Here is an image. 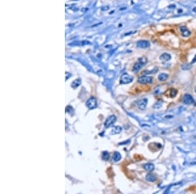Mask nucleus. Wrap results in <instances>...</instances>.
I'll return each mask as SVG.
<instances>
[{
  "mask_svg": "<svg viewBox=\"0 0 196 194\" xmlns=\"http://www.w3.org/2000/svg\"><path fill=\"white\" fill-rule=\"evenodd\" d=\"M147 62V60L146 58L143 57V58H140L138 60L137 62L135 63V65L133 66V71L134 72H138L140 69L143 67V66H145L146 63Z\"/></svg>",
  "mask_w": 196,
  "mask_h": 194,
  "instance_id": "nucleus-1",
  "label": "nucleus"
},
{
  "mask_svg": "<svg viewBox=\"0 0 196 194\" xmlns=\"http://www.w3.org/2000/svg\"><path fill=\"white\" fill-rule=\"evenodd\" d=\"M133 81V77L132 76H131L128 73H124L121 76L120 83L123 84H126L130 83Z\"/></svg>",
  "mask_w": 196,
  "mask_h": 194,
  "instance_id": "nucleus-2",
  "label": "nucleus"
},
{
  "mask_svg": "<svg viewBox=\"0 0 196 194\" xmlns=\"http://www.w3.org/2000/svg\"><path fill=\"white\" fill-rule=\"evenodd\" d=\"M86 105L90 109H94L97 107V100L95 97H92L87 101Z\"/></svg>",
  "mask_w": 196,
  "mask_h": 194,
  "instance_id": "nucleus-3",
  "label": "nucleus"
},
{
  "mask_svg": "<svg viewBox=\"0 0 196 194\" xmlns=\"http://www.w3.org/2000/svg\"><path fill=\"white\" fill-rule=\"evenodd\" d=\"M116 121V117L114 116V115H112V116H110L109 117L106 121H105V127L106 128H108L110 127L111 125H113L115 122Z\"/></svg>",
  "mask_w": 196,
  "mask_h": 194,
  "instance_id": "nucleus-4",
  "label": "nucleus"
},
{
  "mask_svg": "<svg viewBox=\"0 0 196 194\" xmlns=\"http://www.w3.org/2000/svg\"><path fill=\"white\" fill-rule=\"evenodd\" d=\"M138 82L140 84H150L152 82V77L149 76H142L139 78Z\"/></svg>",
  "mask_w": 196,
  "mask_h": 194,
  "instance_id": "nucleus-5",
  "label": "nucleus"
},
{
  "mask_svg": "<svg viewBox=\"0 0 196 194\" xmlns=\"http://www.w3.org/2000/svg\"><path fill=\"white\" fill-rule=\"evenodd\" d=\"M182 102L186 105H191L193 103L194 99H193V97L191 96L190 94L187 93V94H185L183 96V97H182Z\"/></svg>",
  "mask_w": 196,
  "mask_h": 194,
  "instance_id": "nucleus-6",
  "label": "nucleus"
},
{
  "mask_svg": "<svg viewBox=\"0 0 196 194\" xmlns=\"http://www.w3.org/2000/svg\"><path fill=\"white\" fill-rule=\"evenodd\" d=\"M147 104H148V99L146 98L141 99L137 102V106L141 110H145Z\"/></svg>",
  "mask_w": 196,
  "mask_h": 194,
  "instance_id": "nucleus-7",
  "label": "nucleus"
},
{
  "mask_svg": "<svg viewBox=\"0 0 196 194\" xmlns=\"http://www.w3.org/2000/svg\"><path fill=\"white\" fill-rule=\"evenodd\" d=\"M137 47L138 48H149V47L150 46V44L149 41H145V40H143V41H139L137 43Z\"/></svg>",
  "mask_w": 196,
  "mask_h": 194,
  "instance_id": "nucleus-8",
  "label": "nucleus"
},
{
  "mask_svg": "<svg viewBox=\"0 0 196 194\" xmlns=\"http://www.w3.org/2000/svg\"><path fill=\"white\" fill-rule=\"evenodd\" d=\"M143 168L145 169L146 171H147L148 172H152L154 170L155 167H154V165L152 164V163H146L143 165Z\"/></svg>",
  "mask_w": 196,
  "mask_h": 194,
  "instance_id": "nucleus-9",
  "label": "nucleus"
},
{
  "mask_svg": "<svg viewBox=\"0 0 196 194\" xmlns=\"http://www.w3.org/2000/svg\"><path fill=\"white\" fill-rule=\"evenodd\" d=\"M180 31H181L182 35L184 37H188L191 33L190 30H188V29L186 26H182L180 27Z\"/></svg>",
  "mask_w": 196,
  "mask_h": 194,
  "instance_id": "nucleus-10",
  "label": "nucleus"
},
{
  "mask_svg": "<svg viewBox=\"0 0 196 194\" xmlns=\"http://www.w3.org/2000/svg\"><path fill=\"white\" fill-rule=\"evenodd\" d=\"M171 55L167 54V53L162 54L160 56V59L161 61H163V62H167V61L171 60Z\"/></svg>",
  "mask_w": 196,
  "mask_h": 194,
  "instance_id": "nucleus-11",
  "label": "nucleus"
},
{
  "mask_svg": "<svg viewBox=\"0 0 196 194\" xmlns=\"http://www.w3.org/2000/svg\"><path fill=\"white\" fill-rule=\"evenodd\" d=\"M169 77V75L167 73H160L158 75V80L160 81H165L167 80V78Z\"/></svg>",
  "mask_w": 196,
  "mask_h": 194,
  "instance_id": "nucleus-12",
  "label": "nucleus"
},
{
  "mask_svg": "<svg viewBox=\"0 0 196 194\" xmlns=\"http://www.w3.org/2000/svg\"><path fill=\"white\" fill-rule=\"evenodd\" d=\"M80 83H81V80L80 78H77L72 82L71 87L73 88H77V87L80 86Z\"/></svg>",
  "mask_w": 196,
  "mask_h": 194,
  "instance_id": "nucleus-13",
  "label": "nucleus"
},
{
  "mask_svg": "<svg viewBox=\"0 0 196 194\" xmlns=\"http://www.w3.org/2000/svg\"><path fill=\"white\" fill-rule=\"evenodd\" d=\"M122 129L120 126H115L112 129V134H118L122 132Z\"/></svg>",
  "mask_w": 196,
  "mask_h": 194,
  "instance_id": "nucleus-14",
  "label": "nucleus"
},
{
  "mask_svg": "<svg viewBox=\"0 0 196 194\" xmlns=\"http://www.w3.org/2000/svg\"><path fill=\"white\" fill-rule=\"evenodd\" d=\"M146 180H147L148 181H149V182H155V181L156 180V176H154V175H152V174L151 173H149L146 175Z\"/></svg>",
  "mask_w": 196,
  "mask_h": 194,
  "instance_id": "nucleus-15",
  "label": "nucleus"
},
{
  "mask_svg": "<svg viewBox=\"0 0 196 194\" xmlns=\"http://www.w3.org/2000/svg\"><path fill=\"white\" fill-rule=\"evenodd\" d=\"M121 157H122L121 154L119 152H114V155H113V159L116 162V161H118L121 159Z\"/></svg>",
  "mask_w": 196,
  "mask_h": 194,
  "instance_id": "nucleus-16",
  "label": "nucleus"
},
{
  "mask_svg": "<svg viewBox=\"0 0 196 194\" xmlns=\"http://www.w3.org/2000/svg\"><path fill=\"white\" fill-rule=\"evenodd\" d=\"M102 158L105 161H107L109 158V154L107 152H103V154H102Z\"/></svg>",
  "mask_w": 196,
  "mask_h": 194,
  "instance_id": "nucleus-17",
  "label": "nucleus"
},
{
  "mask_svg": "<svg viewBox=\"0 0 196 194\" xmlns=\"http://www.w3.org/2000/svg\"><path fill=\"white\" fill-rule=\"evenodd\" d=\"M176 93H177V91L175 90V89H171V92H170V95H171V97H175L176 95Z\"/></svg>",
  "mask_w": 196,
  "mask_h": 194,
  "instance_id": "nucleus-18",
  "label": "nucleus"
},
{
  "mask_svg": "<svg viewBox=\"0 0 196 194\" xmlns=\"http://www.w3.org/2000/svg\"><path fill=\"white\" fill-rule=\"evenodd\" d=\"M71 76V74H69L68 73H65V80H67L68 77H69Z\"/></svg>",
  "mask_w": 196,
  "mask_h": 194,
  "instance_id": "nucleus-19",
  "label": "nucleus"
},
{
  "mask_svg": "<svg viewBox=\"0 0 196 194\" xmlns=\"http://www.w3.org/2000/svg\"><path fill=\"white\" fill-rule=\"evenodd\" d=\"M196 62V55L195 56V57L193 58V59L192 60V63H194Z\"/></svg>",
  "mask_w": 196,
  "mask_h": 194,
  "instance_id": "nucleus-20",
  "label": "nucleus"
},
{
  "mask_svg": "<svg viewBox=\"0 0 196 194\" xmlns=\"http://www.w3.org/2000/svg\"><path fill=\"white\" fill-rule=\"evenodd\" d=\"M105 9H109V7H107V8L105 7ZM102 10H103V11H105V10H104V8H102Z\"/></svg>",
  "mask_w": 196,
  "mask_h": 194,
  "instance_id": "nucleus-21",
  "label": "nucleus"
},
{
  "mask_svg": "<svg viewBox=\"0 0 196 194\" xmlns=\"http://www.w3.org/2000/svg\"><path fill=\"white\" fill-rule=\"evenodd\" d=\"M194 91H195V92L196 93V88H195V90H194Z\"/></svg>",
  "mask_w": 196,
  "mask_h": 194,
  "instance_id": "nucleus-22",
  "label": "nucleus"
}]
</instances>
